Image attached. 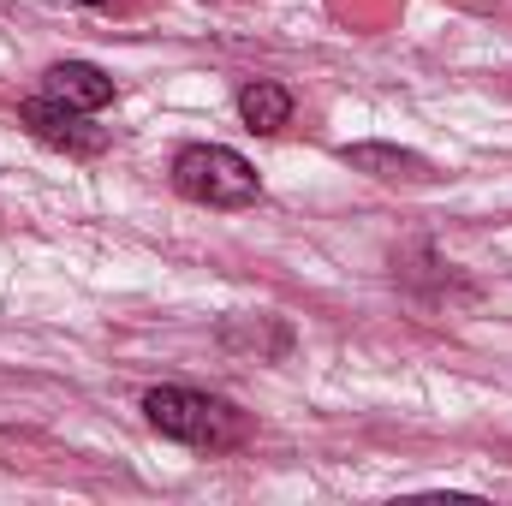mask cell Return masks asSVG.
<instances>
[{"mask_svg": "<svg viewBox=\"0 0 512 506\" xmlns=\"http://www.w3.org/2000/svg\"><path fill=\"white\" fill-rule=\"evenodd\" d=\"M143 417L149 429H161L167 441H185V447H239L245 441V417L215 399V393H197V387H149L143 393Z\"/></svg>", "mask_w": 512, "mask_h": 506, "instance_id": "1", "label": "cell"}, {"mask_svg": "<svg viewBox=\"0 0 512 506\" xmlns=\"http://www.w3.org/2000/svg\"><path fill=\"white\" fill-rule=\"evenodd\" d=\"M173 191L203 203V209H245L262 197V179L239 149H221V143H191L173 155Z\"/></svg>", "mask_w": 512, "mask_h": 506, "instance_id": "2", "label": "cell"}, {"mask_svg": "<svg viewBox=\"0 0 512 506\" xmlns=\"http://www.w3.org/2000/svg\"><path fill=\"white\" fill-rule=\"evenodd\" d=\"M42 96L60 102V108H78V114H102L114 102V78L90 60H60L42 72Z\"/></svg>", "mask_w": 512, "mask_h": 506, "instance_id": "3", "label": "cell"}, {"mask_svg": "<svg viewBox=\"0 0 512 506\" xmlns=\"http://www.w3.org/2000/svg\"><path fill=\"white\" fill-rule=\"evenodd\" d=\"M18 120L36 131L42 143H54V149H66V155H96L108 137L96 126H84V114L78 108H60V102H48V96H36V102H24L18 108Z\"/></svg>", "mask_w": 512, "mask_h": 506, "instance_id": "4", "label": "cell"}, {"mask_svg": "<svg viewBox=\"0 0 512 506\" xmlns=\"http://www.w3.org/2000/svg\"><path fill=\"white\" fill-rule=\"evenodd\" d=\"M346 161L358 173H376V179H429V161L411 155V149H387V143H358L346 149Z\"/></svg>", "mask_w": 512, "mask_h": 506, "instance_id": "5", "label": "cell"}, {"mask_svg": "<svg viewBox=\"0 0 512 506\" xmlns=\"http://www.w3.org/2000/svg\"><path fill=\"white\" fill-rule=\"evenodd\" d=\"M239 114H245V126L251 131L268 137V131H280L286 120H292V96H286L280 84H262V78H256V84L239 90Z\"/></svg>", "mask_w": 512, "mask_h": 506, "instance_id": "6", "label": "cell"}, {"mask_svg": "<svg viewBox=\"0 0 512 506\" xmlns=\"http://www.w3.org/2000/svg\"><path fill=\"white\" fill-rule=\"evenodd\" d=\"M84 6H102V0H84Z\"/></svg>", "mask_w": 512, "mask_h": 506, "instance_id": "7", "label": "cell"}]
</instances>
